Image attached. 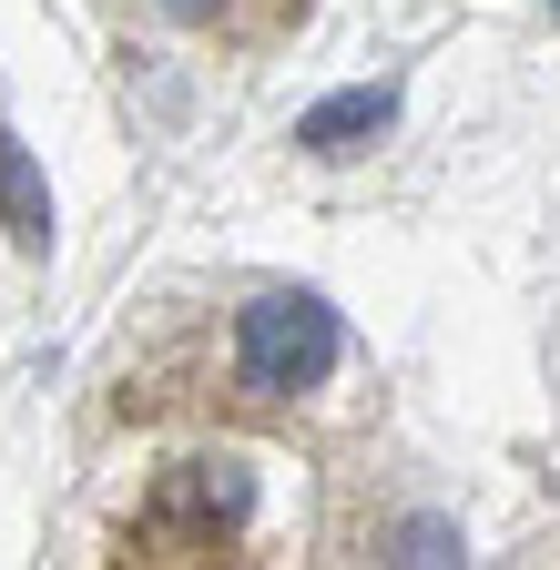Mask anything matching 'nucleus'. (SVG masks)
Returning a JSON list of instances; mask_svg holds the SVG:
<instances>
[{"label":"nucleus","instance_id":"1","mask_svg":"<svg viewBox=\"0 0 560 570\" xmlns=\"http://www.w3.org/2000/svg\"><path fill=\"white\" fill-rule=\"evenodd\" d=\"M336 306L326 296H255L245 306V326H235V367H245V387L255 397H296V387H316L326 367H336Z\"/></svg>","mask_w":560,"mask_h":570},{"label":"nucleus","instance_id":"3","mask_svg":"<svg viewBox=\"0 0 560 570\" xmlns=\"http://www.w3.org/2000/svg\"><path fill=\"white\" fill-rule=\"evenodd\" d=\"M397 122V82H357V92H336L316 112H296V154L316 164H346V154H367V142Z\"/></svg>","mask_w":560,"mask_h":570},{"label":"nucleus","instance_id":"5","mask_svg":"<svg viewBox=\"0 0 560 570\" xmlns=\"http://www.w3.org/2000/svg\"><path fill=\"white\" fill-rule=\"evenodd\" d=\"M387 560H459V530H449V520H407Z\"/></svg>","mask_w":560,"mask_h":570},{"label":"nucleus","instance_id":"6","mask_svg":"<svg viewBox=\"0 0 560 570\" xmlns=\"http://www.w3.org/2000/svg\"><path fill=\"white\" fill-rule=\"evenodd\" d=\"M164 11H174V21H215V0H164Z\"/></svg>","mask_w":560,"mask_h":570},{"label":"nucleus","instance_id":"2","mask_svg":"<svg viewBox=\"0 0 560 570\" xmlns=\"http://www.w3.org/2000/svg\"><path fill=\"white\" fill-rule=\"evenodd\" d=\"M245 510H255V479H245L235 459H194V469H174V479L154 489L144 540H154L164 560H194V550H225V540L245 530Z\"/></svg>","mask_w":560,"mask_h":570},{"label":"nucleus","instance_id":"7","mask_svg":"<svg viewBox=\"0 0 560 570\" xmlns=\"http://www.w3.org/2000/svg\"><path fill=\"white\" fill-rule=\"evenodd\" d=\"M550 21H560V0H550Z\"/></svg>","mask_w":560,"mask_h":570},{"label":"nucleus","instance_id":"4","mask_svg":"<svg viewBox=\"0 0 560 570\" xmlns=\"http://www.w3.org/2000/svg\"><path fill=\"white\" fill-rule=\"evenodd\" d=\"M0 225H11L21 255H51V184L31 164V142H11V132H0Z\"/></svg>","mask_w":560,"mask_h":570}]
</instances>
